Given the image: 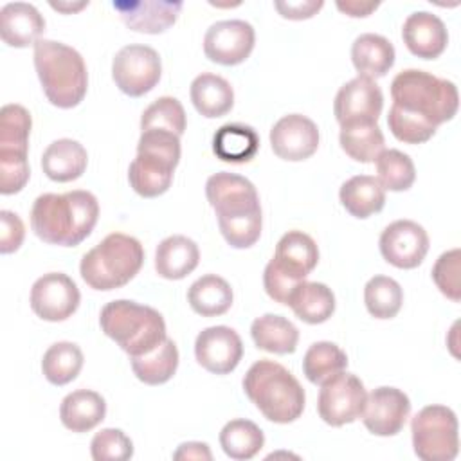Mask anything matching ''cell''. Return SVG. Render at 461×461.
Returning <instances> with one entry per match:
<instances>
[{
  "mask_svg": "<svg viewBox=\"0 0 461 461\" xmlns=\"http://www.w3.org/2000/svg\"><path fill=\"white\" fill-rule=\"evenodd\" d=\"M205 196L230 247L249 249L259 240L263 225L259 194L249 178L229 171L214 173L205 182Z\"/></svg>",
  "mask_w": 461,
  "mask_h": 461,
  "instance_id": "cell-1",
  "label": "cell"
},
{
  "mask_svg": "<svg viewBox=\"0 0 461 461\" xmlns=\"http://www.w3.org/2000/svg\"><path fill=\"white\" fill-rule=\"evenodd\" d=\"M99 218L97 198L85 189L63 194L43 193L31 209L34 234L50 245L76 247L90 236Z\"/></svg>",
  "mask_w": 461,
  "mask_h": 461,
  "instance_id": "cell-2",
  "label": "cell"
},
{
  "mask_svg": "<svg viewBox=\"0 0 461 461\" xmlns=\"http://www.w3.org/2000/svg\"><path fill=\"white\" fill-rule=\"evenodd\" d=\"M243 391L259 412L274 423L295 421L306 403L299 380L279 362L261 358L243 376Z\"/></svg>",
  "mask_w": 461,
  "mask_h": 461,
  "instance_id": "cell-3",
  "label": "cell"
},
{
  "mask_svg": "<svg viewBox=\"0 0 461 461\" xmlns=\"http://www.w3.org/2000/svg\"><path fill=\"white\" fill-rule=\"evenodd\" d=\"M34 68L50 104L67 110L85 99L88 72L76 49L54 40H38L34 43Z\"/></svg>",
  "mask_w": 461,
  "mask_h": 461,
  "instance_id": "cell-4",
  "label": "cell"
},
{
  "mask_svg": "<svg viewBox=\"0 0 461 461\" xmlns=\"http://www.w3.org/2000/svg\"><path fill=\"white\" fill-rule=\"evenodd\" d=\"M99 324L128 357L146 355L167 339L160 312L128 299L106 303L99 313Z\"/></svg>",
  "mask_w": 461,
  "mask_h": 461,
  "instance_id": "cell-5",
  "label": "cell"
},
{
  "mask_svg": "<svg viewBox=\"0 0 461 461\" xmlns=\"http://www.w3.org/2000/svg\"><path fill=\"white\" fill-rule=\"evenodd\" d=\"M144 263V249L133 236L112 232L90 249L79 263L83 281L101 292L128 285Z\"/></svg>",
  "mask_w": 461,
  "mask_h": 461,
  "instance_id": "cell-6",
  "label": "cell"
},
{
  "mask_svg": "<svg viewBox=\"0 0 461 461\" xmlns=\"http://www.w3.org/2000/svg\"><path fill=\"white\" fill-rule=\"evenodd\" d=\"M393 104L418 113L434 126L450 121L457 113L459 94L452 81L420 68H407L391 83Z\"/></svg>",
  "mask_w": 461,
  "mask_h": 461,
  "instance_id": "cell-7",
  "label": "cell"
},
{
  "mask_svg": "<svg viewBox=\"0 0 461 461\" xmlns=\"http://www.w3.org/2000/svg\"><path fill=\"white\" fill-rule=\"evenodd\" d=\"M180 162V137L164 130H144L137 142V155L128 167L131 189L142 198L164 194Z\"/></svg>",
  "mask_w": 461,
  "mask_h": 461,
  "instance_id": "cell-8",
  "label": "cell"
},
{
  "mask_svg": "<svg viewBox=\"0 0 461 461\" xmlns=\"http://www.w3.org/2000/svg\"><path fill=\"white\" fill-rule=\"evenodd\" d=\"M319 263V249L313 238L303 230H288L276 245L274 258L263 272V286L270 299L286 304L292 288L303 281Z\"/></svg>",
  "mask_w": 461,
  "mask_h": 461,
  "instance_id": "cell-9",
  "label": "cell"
},
{
  "mask_svg": "<svg viewBox=\"0 0 461 461\" xmlns=\"http://www.w3.org/2000/svg\"><path fill=\"white\" fill-rule=\"evenodd\" d=\"M459 425L447 405H427L411 421L412 448L423 461H452L459 452Z\"/></svg>",
  "mask_w": 461,
  "mask_h": 461,
  "instance_id": "cell-10",
  "label": "cell"
},
{
  "mask_svg": "<svg viewBox=\"0 0 461 461\" xmlns=\"http://www.w3.org/2000/svg\"><path fill=\"white\" fill-rule=\"evenodd\" d=\"M162 76L158 52L142 43H130L117 50L112 61V77L115 86L130 95L140 97L153 90Z\"/></svg>",
  "mask_w": 461,
  "mask_h": 461,
  "instance_id": "cell-11",
  "label": "cell"
},
{
  "mask_svg": "<svg viewBox=\"0 0 461 461\" xmlns=\"http://www.w3.org/2000/svg\"><path fill=\"white\" fill-rule=\"evenodd\" d=\"M366 398L367 393L362 380L353 373L340 371L321 384L317 411L324 423L342 427L360 418Z\"/></svg>",
  "mask_w": 461,
  "mask_h": 461,
  "instance_id": "cell-12",
  "label": "cell"
},
{
  "mask_svg": "<svg viewBox=\"0 0 461 461\" xmlns=\"http://www.w3.org/2000/svg\"><path fill=\"white\" fill-rule=\"evenodd\" d=\"M79 301L77 285L63 272H49L38 277L29 295L32 312L49 322L67 321L77 310Z\"/></svg>",
  "mask_w": 461,
  "mask_h": 461,
  "instance_id": "cell-13",
  "label": "cell"
},
{
  "mask_svg": "<svg viewBox=\"0 0 461 461\" xmlns=\"http://www.w3.org/2000/svg\"><path fill=\"white\" fill-rule=\"evenodd\" d=\"M256 43V31L245 20H220L203 36L205 56L218 65L232 67L243 63Z\"/></svg>",
  "mask_w": 461,
  "mask_h": 461,
  "instance_id": "cell-14",
  "label": "cell"
},
{
  "mask_svg": "<svg viewBox=\"0 0 461 461\" xmlns=\"http://www.w3.org/2000/svg\"><path fill=\"white\" fill-rule=\"evenodd\" d=\"M378 245L382 258L389 265L411 270L425 259L429 252V234L412 220H396L382 230Z\"/></svg>",
  "mask_w": 461,
  "mask_h": 461,
  "instance_id": "cell-15",
  "label": "cell"
},
{
  "mask_svg": "<svg viewBox=\"0 0 461 461\" xmlns=\"http://www.w3.org/2000/svg\"><path fill=\"white\" fill-rule=\"evenodd\" d=\"M411 414L409 396L396 387H376L367 398L360 414L366 429L375 436H394L398 434Z\"/></svg>",
  "mask_w": 461,
  "mask_h": 461,
  "instance_id": "cell-16",
  "label": "cell"
},
{
  "mask_svg": "<svg viewBox=\"0 0 461 461\" xmlns=\"http://www.w3.org/2000/svg\"><path fill=\"white\" fill-rule=\"evenodd\" d=\"M196 362L214 375L234 371L243 357V342L229 326H209L194 340Z\"/></svg>",
  "mask_w": 461,
  "mask_h": 461,
  "instance_id": "cell-17",
  "label": "cell"
},
{
  "mask_svg": "<svg viewBox=\"0 0 461 461\" xmlns=\"http://www.w3.org/2000/svg\"><path fill=\"white\" fill-rule=\"evenodd\" d=\"M270 146L272 151L283 160H306L319 148V128L306 115H283L270 130Z\"/></svg>",
  "mask_w": 461,
  "mask_h": 461,
  "instance_id": "cell-18",
  "label": "cell"
},
{
  "mask_svg": "<svg viewBox=\"0 0 461 461\" xmlns=\"http://www.w3.org/2000/svg\"><path fill=\"white\" fill-rule=\"evenodd\" d=\"M384 108V94L375 79L357 76L344 83L335 95L333 113L339 124L353 121L376 122Z\"/></svg>",
  "mask_w": 461,
  "mask_h": 461,
  "instance_id": "cell-19",
  "label": "cell"
},
{
  "mask_svg": "<svg viewBox=\"0 0 461 461\" xmlns=\"http://www.w3.org/2000/svg\"><path fill=\"white\" fill-rule=\"evenodd\" d=\"M180 0H137V2H113L124 25L135 32L160 34L167 31L182 11Z\"/></svg>",
  "mask_w": 461,
  "mask_h": 461,
  "instance_id": "cell-20",
  "label": "cell"
},
{
  "mask_svg": "<svg viewBox=\"0 0 461 461\" xmlns=\"http://www.w3.org/2000/svg\"><path fill=\"white\" fill-rule=\"evenodd\" d=\"M405 47L421 59H434L443 54L448 43V32L439 16L429 11H414L402 27Z\"/></svg>",
  "mask_w": 461,
  "mask_h": 461,
  "instance_id": "cell-21",
  "label": "cell"
},
{
  "mask_svg": "<svg viewBox=\"0 0 461 461\" xmlns=\"http://www.w3.org/2000/svg\"><path fill=\"white\" fill-rule=\"evenodd\" d=\"M45 20L40 11L27 2H9L0 9V36L9 47L23 49L41 40Z\"/></svg>",
  "mask_w": 461,
  "mask_h": 461,
  "instance_id": "cell-22",
  "label": "cell"
},
{
  "mask_svg": "<svg viewBox=\"0 0 461 461\" xmlns=\"http://www.w3.org/2000/svg\"><path fill=\"white\" fill-rule=\"evenodd\" d=\"M200 261L198 245L182 234L164 238L155 250V270L164 279H184Z\"/></svg>",
  "mask_w": 461,
  "mask_h": 461,
  "instance_id": "cell-23",
  "label": "cell"
},
{
  "mask_svg": "<svg viewBox=\"0 0 461 461\" xmlns=\"http://www.w3.org/2000/svg\"><path fill=\"white\" fill-rule=\"evenodd\" d=\"M286 306L306 324L326 322L335 312V295L331 288L317 281H299L288 299Z\"/></svg>",
  "mask_w": 461,
  "mask_h": 461,
  "instance_id": "cell-24",
  "label": "cell"
},
{
  "mask_svg": "<svg viewBox=\"0 0 461 461\" xmlns=\"http://www.w3.org/2000/svg\"><path fill=\"white\" fill-rule=\"evenodd\" d=\"M394 47L393 43L375 32H364L355 38L351 45V61L358 76L376 79L384 77L394 65Z\"/></svg>",
  "mask_w": 461,
  "mask_h": 461,
  "instance_id": "cell-25",
  "label": "cell"
},
{
  "mask_svg": "<svg viewBox=\"0 0 461 461\" xmlns=\"http://www.w3.org/2000/svg\"><path fill=\"white\" fill-rule=\"evenodd\" d=\"M88 164V153L77 140L58 139L41 155V169L54 182L77 180Z\"/></svg>",
  "mask_w": 461,
  "mask_h": 461,
  "instance_id": "cell-26",
  "label": "cell"
},
{
  "mask_svg": "<svg viewBox=\"0 0 461 461\" xmlns=\"http://www.w3.org/2000/svg\"><path fill=\"white\" fill-rule=\"evenodd\" d=\"M106 416L104 398L90 389L68 393L59 405V420L72 432H88L95 429Z\"/></svg>",
  "mask_w": 461,
  "mask_h": 461,
  "instance_id": "cell-27",
  "label": "cell"
},
{
  "mask_svg": "<svg viewBox=\"0 0 461 461\" xmlns=\"http://www.w3.org/2000/svg\"><path fill=\"white\" fill-rule=\"evenodd\" d=\"M189 95L196 112L207 119H216L230 112L234 104V90L230 83L211 72H202L191 83Z\"/></svg>",
  "mask_w": 461,
  "mask_h": 461,
  "instance_id": "cell-28",
  "label": "cell"
},
{
  "mask_svg": "<svg viewBox=\"0 0 461 461\" xmlns=\"http://www.w3.org/2000/svg\"><path fill=\"white\" fill-rule=\"evenodd\" d=\"M339 198L351 216L364 220L384 209L385 189L376 176L355 175L340 185Z\"/></svg>",
  "mask_w": 461,
  "mask_h": 461,
  "instance_id": "cell-29",
  "label": "cell"
},
{
  "mask_svg": "<svg viewBox=\"0 0 461 461\" xmlns=\"http://www.w3.org/2000/svg\"><path fill=\"white\" fill-rule=\"evenodd\" d=\"M259 149L258 131L241 122H227L220 126L212 137L214 155L230 164L250 162Z\"/></svg>",
  "mask_w": 461,
  "mask_h": 461,
  "instance_id": "cell-30",
  "label": "cell"
},
{
  "mask_svg": "<svg viewBox=\"0 0 461 461\" xmlns=\"http://www.w3.org/2000/svg\"><path fill=\"white\" fill-rule=\"evenodd\" d=\"M250 335L254 344L268 353L288 355L297 349L299 330L283 315L265 313L252 321Z\"/></svg>",
  "mask_w": 461,
  "mask_h": 461,
  "instance_id": "cell-31",
  "label": "cell"
},
{
  "mask_svg": "<svg viewBox=\"0 0 461 461\" xmlns=\"http://www.w3.org/2000/svg\"><path fill=\"white\" fill-rule=\"evenodd\" d=\"M340 148L346 155L357 162L369 164L385 149V139L378 126L373 121H353L340 124Z\"/></svg>",
  "mask_w": 461,
  "mask_h": 461,
  "instance_id": "cell-32",
  "label": "cell"
},
{
  "mask_svg": "<svg viewBox=\"0 0 461 461\" xmlns=\"http://www.w3.org/2000/svg\"><path fill=\"white\" fill-rule=\"evenodd\" d=\"M232 299L234 294L230 285L216 274L198 277L187 290L189 306L202 317L223 315L232 306Z\"/></svg>",
  "mask_w": 461,
  "mask_h": 461,
  "instance_id": "cell-33",
  "label": "cell"
},
{
  "mask_svg": "<svg viewBox=\"0 0 461 461\" xmlns=\"http://www.w3.org/2000/svg\"><path fill=\"white\" fill-rule=\"evenodd\" d=\"M133 375L146 385H160L173 378L178 367V348L171 339H166L153 351L130 357Z\"/></svg>",
  "mask_w": 461,
  "mask_h": 461,
  "instance_id": "cell-34",
  "label": "cell"
},
{
  "mask_svg": "<svg viewBox=\"0 0 461 461\" xmlns=\"http://www.w3.org/2000/svg\"><path fill=\"white\" fill-rule=\"evenodd\" d=\"M220 445L230 459H252L265 445L263 430L250 420L236 418L223 425L220 432Z\"/></svg>",
  "mask_w": 461,
  "mask_h": 461,
  "instance_id": "cell-35",
  "label": "cell"
},
{
  "mask_svg": "<svg viewBox=\"0 0 461 461\" xmlns=\"http://www.w3.org/2000/svg\"><path fill=\"white\" fill-rule=\"evenodd\" d=\"M83 360V351L77 344L61 340L49 346V349L43 353L41 371L47 382L52 385H67L79 375Z\"/></svg>",
  "mask_w": 461,
  "mask_h": 461,
  "instance_id": "cell-36",
  "label": "cell"
},
{
  "mask_svg": "<svg viewBox=\"0 0 461 461\" xmlns=\"http://www.w3.org/2000/svg\"><path fill=\"white\" fill-rule=\"evenodd\" d=\"M346 367H348L346 353L330 340L313 342L306 349L303 358V373L315 385L324 384L328 378L344 371Z\"/></svg>",
  "mask_w": 461,
  "mask_h": 461,
  "instance_id": "cell-37",
  "label": "cell"
},
{
  "mask_svg": "<svg viewBox=\"0 0 461 461\" xmlns=\"http://www.w3.org/2000/svg\"><path fill=\"white\" fill-rule=\"evenodd\" d=\"M364 303L375 319H393L402 308L403 290L393 277L375 276L364 286Z\"/></svg>",
  "mask_w": 461,
  "mask_h": 461,
  "instance_id": "cell-38",
  "label": "cell"
},
{
  "mask_svg": "<svg viewBox=\"0 0 461 461\" xmlns=\"http://www.w3.org/2000/svg\"><path fill=\"white\" fill-rule=\"evenodd\" d=\"M376 178L384 189L407 191L416 180L412 158L400 149H384L376 157Z\"/></svg>",
  "mask_w": 461,
  "mask_h": 461,
  "instance_id": "cell-39",
  "label": "cell"
},
{
  "mask_svg": "<svg viewBox=\"0 0 461 461\" xmlns=\"http://www.w3.org/2000/svg\"><path fill=\"white\" fill-rule=\"evenodd\" d=\"M185 112L176 97L162 95L155 99L140 115V131L144 130H164L175 135L185 131Z\"/></svg>",
  "mask_w": 461,
  "mask_h": 461,
  "instance_id": "cell-40",
  "label": "cell"
},
{
  "mask_svg": "<svg viewBox=\"0 0 461 461\" xmlns=\"http://www.w3.org/2000/svg\"><path fill=\"white\" fill-rule=\"evenodd\" d=\"M32 119L22 104H4L0 110V149L27 153Z\"/></svg>",
  "mask_w": 461,
  "mask_h": 461,
  "instance_id": "cell-41",
  "label": "cell"
},
{
  "mask_svg": "<svg viewBox=\"0 0 461 461\" xmlns=\"http://www.w3.org/2000/svg\"><path fill=\"white\" fill-rule=\"evenodd\" d=\"M387 126H389L391 133L405 144L427 142L429 139L434 137V133L438 130V126H434L432 122H429L421 115L407 112L403 108H398L396 104H393L389 108Z\"/></svg>",
  "mask_w": 461,
  "mask_h": 461,
  "instance_id": "cell-42",
  "label": "cell"
},
{
  "mask_svg": "<svg viewBox=\"0 0 461 461\" xmlns=\"http://www.w3.org/2000/svg\"><path fill=\"white\" fill-rule=\"evenodd\" d=\"M95 461H126L133 456V443L121 429H101L90 441Z\"/></svg>",
  "mask_w": 461,
  "mask_h": 461,
  "instance_id": "cell-43",
  "label": "cell"
},
{
  "mask_svg": "<svg viewBox=\"0 0 461 461\" xmlns=\"http://www.w3.org/2000/svg\"><path fill=\"white\" fill-rule=\"evenodd\" d=\"M459 270H461V250L450 249L443 252L434 267H432V279L439 292L454 303L461 299V283H459Z\"/></svg>",
  "mask_w": 461,
  "mask_h": 461,
  "instance_id": "cell-44",
  "label": "cell"
},
{
  "mask_svg": "<svg viewBox=\"0 0 461 461\" xmlns=\"http://www.w3.org/2000/svg\"><path fill=\"white\" fill-rule=\"evenodd\" d=\"M27 153L0 149V193L16 194L29 180Z\"/></svg>",
  "mask_w": 461,
  "mask_h": 461,
  "instance_id": "cell-45",
  "label": "cell"
},
{
  "mask_svg": "<svg viewBox=\"0 0 461 461\" xmlns=\"http://www.w3.org/2000/svg\"><path fill=\"white\" fill-rule=\"evenodd\" d=\"M0 252L2 254H11L20 249L25 238V227L20 216L13 211L2 209L0 211Z\"/></svg>",
  "mask_w": 461,
  "mask_h": 461,
  "instance_id": "cell-46",
  "label": "cell"
},
{
  "mask_svg": "<svg viewBox=\"0 0 461 461\" xmlns=\"http://www.w3.org/2000/svg\"><path fill=\"white\" fill-rule=\"evenodd\" d=\"M322 0H277L274 7L279 11L283 18L288 20H306L317 14L322 9Z\"/></svg>",
  "mask_w": 461,
  "mask_h": 461,
  "instance_id": "cell-47",
  "label": "cell"
},
{
  "mask_svg": "<svg viewBox=\"0 0 461 461\" xmlns=\"http://www.w3.org/2000/svg\"><path fill=\"white\" fill-rule=\"evenodd\" d=\"M173 459H205V461H211L212 459V454H211V448L207 443H202V441H187V443H182L178 445V448L173 452Z\"/></svg>",
  "mask_w": 461,
  "mask_h": 461,
  "instance_id": "cell-48",
  "label": "cell"
},
{
  "mask_svg": "<svg viewBox=\"0 0 461 461\" xmlns=\"http://www.w3.org/2000/svg\"><path fill=\"white\" fill-rule=\"evenodd\" d=\"M337 9L351 18H364L369 16L380 4L378 2H358V0H339Z\"/></svg>",
  "mask_w": 461,
  "mask_h": 461,
  "instance_id": "cell-49",
  "label": "cell"
},
{
  "mask_svg": "<svg viewBox=\"0 0 461 461\" xmlns=\"http://www.w3.org/2000/svg\"><path fill=\"white\" fill-rule=\"evenodd\" d=\"M88 5V2H79V4H63V2H50V7L52 9H58V11H61V13H70V11H79V9H83V7H86Z\"/></svg>",
  "mask_w": 461,
  "mask_h": 461,
  "instance_id": "cell-50",
  "label": "cell"
}]
</instances>
